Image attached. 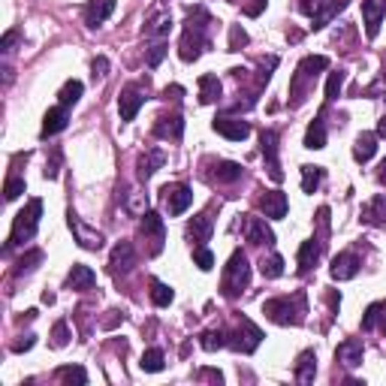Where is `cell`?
<instances>
[{"label": "cell", "mask_w": 386, "mask_h": 386, "mask_svg": "<svg viewBox=\"0 0 386 386\" xmlns=\"http://www.w3.org/2000/svg\"><path fill=\"white\" fill-rule=\"evenodd\" d=\"M208 24H211V15L202 6H193L190 13H187L185 33H181V43H178V58L185 61V63L196 61L199 54L211 45V40H208Z\"/></svg>", "instance_id": "cell-1"}, {"label": "cell", "mask_w": 386, "mask_h": 386, "mask_svg": "<svg viewBox=\"0 0 386 386\" xmlns=\"http://www.w3.org/2000/svg\"><path fill=\"white\" fill-rule=\"evenodd\" d=\"M263 314L278 326H302L308 314V296L305 293H293V296H278L263 302Z\"/></svg>", "instance_id": "cell-2"}, {"label": "cell", "mask_w": 386, "mask_h": 386, "mask_svg": "<svg viewBox=\"0 0 386 386\" xmlns=\"http://www.w3.org/2000/svg\"><path fill=\"white\" fill-rule=\"evenodd\" d=\"M326 67H329V58H326V54H308V58H302V63L296 67V72H293V79H290L293 103L299 106L302 100L311 94V88H314L320 70H326Z\"/></svg>", "instance_id": "cell-3"}, {"label": "cell", "mask_w": 386, "mask_h": 386, "mask_svg": "<svg viewBox=\"0 0 386 386\" xmlns=\"http://www.w3.org/2000/svg\"><path fill=\"white\" fill-rule=\"evenodd\" d=\"M40 217H43V199H31L13 220V233H9V242L3 247V254H9L13 247L24 245V242H31V238L36 236V226H40Z\"/></svg>", "instance_id": "cell-4"}, {"label": "cell", "mask_w": 386, "mask_h": 386, "mask_svg": "<svg viewBox=\"0 0 386 386\" xmlns=\"http://www.w3.org/2000/svg\"><path fill=\"white\" fill-rule=\"evenodd\" d=\"M247 284H251V265H247V256L245 251H233L229 256L226 269H224V284H220V293L229 299H236Z\"/></svg>", "instance_id": "cell-5"}, {"label": "cell", "mask_w": 386, "mask_h": 386, "mask_svg": "<svg viewBox=\"0 0 386 386\" xmlns=\"http://www.w3.org/2000/svg\"><path fill=\"white\" fill-rule=\"evenodd\" d=\"M260 341H263L260 326H254L247 317H242L238 329L226 332V347H233V350H238V353H254L256 347H260Z\"/></svg>", "instance_id": "cell-6"}, {"label": "cell", "mask_w": 386, "mask_h": 386, "mask_svg": "<svg viewBox=\"0 0 386 386\" xmlns=\"http://www.w3.org/2000/svg\"><path fill=\"white\" fill-rule=\"evenodd\" d=\"M145 100H148V79L136 82V85H127L121 94H118V112H121V121H133Z\"/></svg>", "instance_id": "cell-7"}, {"label": "cell", "mask_w": 386, "mask_h": 386, "mask_svg": "<svg viewBox=\"0 0 386 386\" xmlns=\"http://www.w3.org/2000/svg\"><path fill=\"white\" fill-rule=\"evenodd\" d=\"M142 238L148 242L151 238V256H157L163 251V238H167V226H163V217L157 215V211H145L142 215Z\"/></svg>", "instance_id": "cell-8"}, {"label": "cell", "mask_w": 386, "mask_h": 386, "mask_svg": "<svg viewBox=\"0 0 386 386\" xmlns=\"http://www.w3.org/2000/svg\"><path fill=\"white\" fill-rule=\"evenodd\" d=\"M211 127H215V133H220L229 142H242L251 136V124L242 121V118H233V115H217L215 121H211Z\"/></svg>", "instance_id": "cell-9"}, {"label": "cell", "mask_w": 386, "mask_h": 386, "mask_svg": "<svg viewBox=\"0 0 386 386\" xmlns=\"http://www.w3.org/2000/svg\"><path fill=\"white\" fill-rule=\"evenodd\" d=\"M67 224L72 229V236H76V242L85 247V251H100V247H103V233H97V229L85 226L76 211H70V215H67Z\"/></svg>", "instance_id": "cell-10"}, {"label": "cell", "mask_w": 386, "mask_h": 386, "mask_svg": "<svg viewBox=\"0 0 386 386\" xmlns=\"http://www.w3.org/2000/svg\"><path fill=\"white\" fill-rule=\"evenodd\" d=\"M260 145H263L265 169H269L272 181H284V172H281V160H278V133H275V130H263V133H260Z\"/></svg>", "instance_id": "cell-11"}, {"label": "cell", "mask_w": 386, "mask_h": 386, "mask_svg": "<svg viewBox=\"0 0 386 386\" xmlns=\"http://www.w3.org/2000/svg\"><path fill=\"white\" fill-rule=\"evenodd\" d=\"M163 193H167V211L172 217L185 215V211L190 208V202H193V190L187 185H167Z\"/></svg>", "instance_id": "cell-12"}, {"label": "cell", "mask_w": 386, "mask_h": 386, "mask_svg": "<svg viewBox=\"0 0 386 386\" xmlns=\"http://www.w3.org/2000/svg\"><path fill=\"white\" fill-rule=\"evenodd\" d=\"M115 0H88L85 3V24L91 31H97V27L106 24V18L115 13Z\"/></svg>", "instance_id": "cell-13"}, {"label": "cell", "mask_w": 386, "mask_h": 386, "mask_svg": "<svg viewBox=\"0 0 386 386\" xmlns=\"http://www.w3.org/2000/svg\"><path fill=\"white\" fill-rule=\"evenodd\" d=\"M360 265H362L360 256H356L353 251H344V254H338L335 260H332V269H329V275H332L335 281H350V278H356Z\"/></svg>", "instance_id": "cell-14"}, {"label": "cell", "mask_w": 386, "mask_h": 386, "mask_svg": "<svg viewBox=\"0 0 386 386\" xmlns=\"http://www.w3.org/2000/svg\"><path fill=\"white\" fill-rule=\"evenodd\" d=\"M67 124H70L67 106H52L49 112H45V118H43V130H40V136H43V139H49V136H58L61 130H67Z\"/></svg>", "instance_id": "cell-15"}, {"label": "cell", "mask_w": 386, "mask_h": 386, "mask_svg": "<svg viewBox=\"0 0 386 386\" xmlns=\"http://www.w3.org/2000/svg\"><path fill=\"white\" fill-rule=\"evenodd\" d=\"M154 136H160V139H169V142H181V136H185V121H181V115H160L157 124H154Z\"/></svg>", "instance_id": "cell-16"}, {"label": "cell", "mask_w": 386, "mask_h": 386, "mask_svg": "<svg viewBox=\"0 0 386 386\" xmlns=\"http://www.w3.org/2000/svg\"><path fill=\"white\" fill-rule=\"evenodd\" d=\"M383 13H386V0H362V18H365V33H369V40L378 36Z\"/></svg>", "instance_id": "cell-17"}, {"label": "cell", "mask_w": 386, "mask_h": 386, "mask_svg": "<svg viewBox=\"0 0 386 386\" xmlns=\"http://www.w3.org/2000/svg\"><path fill=\"white\" fill-rule=\"evenodd\" d=\"M211 233H215V220H211L208 211H202V215H196L187 224V238L193 242V247H199V245H206Z\"/></svg>", "instance_id": "cell-18"}, {"label": "cell", "mask_w": 386, "mask_h": 386, "mask_svg": "<svg viewBox=\"0 0 386 386\" xmlns=\"http://www.w3.org/2000/svg\"><path fill=\"white\" fill-rule=\"evenodd\" d=\"M362 356H365L362 338H347V341H341V344H338V350H335V360L344 362L347 369H356V365H362Z\"/></svg>", "instance_id": "cell-19"}, {"label": "cell", "mask_w": 386, "mask_h": 386, "mask_svg": "<svg viewBox=\"0 0 386 386\" xmlns=\"http://www.w3.org/2000/svg\"><path fill=\"white\" fill-rule=\"evenodd\" d=\"M163 163H167V154L160 148H148L145 154H139V160H136V176H139V181H148Z\"/></svg>", "instance_id": "cell-20"}, {"label": "cell", "mask_w": 386, "mask_h": 386, "mask_svg": "<svg viewBox=\"0 0 386 386\" xmlns=\"http://www.w3.org/2000/svg\"><path fill=\"white\" fill-rule=\"evenodd\" d=\"M245 238L251 245H265V247L275 245V233H272L269 226H265L263 217H247L245 220Z\"/></svg>", "instance_id": "cell-21"}, {"label": "cell", "mask_w": 386, "mask_h": 386, "mask_svg": "<svg viewBox=\"0 0 386 386\" xmlns=\"http://www.w3.org/2000/svg\"><path fill=\"white\" fill-rule=\"evenodd\" d=\"M287 193H281V190H269L265 196L260 199V211L265 217H272V220H281V217H287Z\"/></svg>", "instance_id": "cell-22"}, {"label": "cell", "mask_w": 386, "mask_h": 386, "mask_svg": "<svg viewBox=\"0 0 386 386\" xmlns=\"http://www.w3.org/2000/svg\"><path fill=\"white\" fill-rule=\"evenodd\" d=\"M323 247H326V242H320V238H308V242H302V247H299V272L314 269V265L320 263V256H323Z\"/></svg>", "instance_id": "cell-23"}, {"label": "cell", "mask_w": 386, "mask_h": 386, "mask_svg": "<svg viewBox=\"0 0 386 386\" xmlns=\"http://www.w3.org/2000/svg\"><path fill=\"white\" fill-rule=\"evenodd\" d=\"M97 284V275H94V269L91 265H82V263H76L70 269V275H67V290H91Z\"/></svg>", "instance_id": "cell-24"}, {"label": "cell", "mask_w": 386, "mask_h": 386, "mask_svg": "<svg viewBox=\"0 0 386 386\" xmlns=\"http://www.w3.org/2000/svg\"><path fill=\"white\" fill-rule=\"evenodd\" d=\"M109 265H112V272H130L136 265V251L130 242H118L112 247V260H109Z\"/></svg>", "instance_id": "cell-25"}, {"label": "cell", "mask_w": 386, "mask_h": 386, "mask_svg": "<svg viewBox=\"0 0 386 386\" xmlns=\"http://www.w3.org/2000/svg\"><path fill=\"white\" fill-rule=\"evenodd\" d=\"M169 31H172V15L169 13H154L148 22H145V36L148 40H167L169 36Z\"/></svg>", "instance_id": "cell-26"}, {"label": "cell", "mask_w": 386, "mask_h": 386, "mask_svg": "<svg viewBox=\"0 0 386 386\" xmlns=\"http://www.w3.org/2000/svg\"><path fill=\"white\" fill-rule=\"evenodd\" d=\"M362 224L369 226H383L386 224V196H374L362 206Z\"/></svg>", "instance_id": "cell-27"}, {"label": "cell", "mask_w": 386, "mask_h": 386, "mask_svg": "<svg viewBox=\"0 0 386 386\" xmlns=\"http://www.w3.org/2000/svg\"><path fill=\"white\" fill-rule=\"evenodd\" d=\"M305 148L311 151H320L326 148V121H323V112H320L314 121L308 124V133H305Z\"/></svg>", "instance_id": "cell-28"}, {"label": "cell", "mask_w": 386, "mask_h": 386, "mask_svg": "<svg viewBox=\"0 0 386 386\" xmlns=\"http://www.w3.org/2000/svg\"><path fill=\"white\" fill-rule=\"evenodd\" d=\"M378 151V133H360L356 136V145H353V157L360 163H369Z\"/></svg>", "instance_id": "cell-29"}, {"label": "cell", "mask_w": 386, "mask_h": 386, "mask_svg": "<svg viewBox=\"0 0 386 386\" xmlns=\"http://www.w3.org/2000/svg\"><path fill=\"white\" fill-rule=\"evenodd\" d=\"M347 6V0H329L326 6H320L314 15H311V27H314V31H320V27H326L329 22H332V18L341 13V9Z\"/></svg>", "instance_id": "cell-30"}, {"label": "cell", "mask_w": 386, "mask_h": 386, "mask_svg": "<svg viewBox=\"0 0 386 386\" xmlns=\"http://www.w3.org/2000/svg\"><path fill=\"white\" fill-rule=\"evenodd\" d=\"M314 374H317V356H314V350L299 353V360H296V380L299 383H314Z\"/></svg>", "instance_id": "cell-31"}, {"label": "cell", "mask_w": 386, "mask_h": 386, "mask_svg": "<svg viewBox=\"0 0 386 386\" xmlns=\"http://www.w3.org/2000/svg\"><path fill=\"white\" fill-rule=\"evenodd\" d=\"M220 94H224V85H220L217 76H202V79H199V103H202V106L217 103Z\"/></svg>", "instance_id": "cell-32"}, {"label": "cell", "mask_w": 386, "mask_h": 386, "mask_svg": "<svg viewBox=\"0 0 386 386\" xmlns=\"http://www.w3.org/2000/svg\"><path fill=\"white\" fill-rule=\"evenodd\" d=\"M242 176H245V169H242V163H236V160H220L215 167V178L220 185H233V181H238Z\"/></svg>", "instance_id": "cell-33"}, {"label": "cell", "mask_w": 386, "mask_h": 386, "mask_svg": "<svg viewBox=\"0 0 386 386\" xmlns=\"http://www.w3.org/2000/svg\"><path fill=\"white\" fill-rule=\"evenodd\" d=\"M139 369H142V371H148V374H157V371L167 369V356H163L160 347H151V350H145V353H142Z\"/></svg>", "instance_id": "cell-34"}, {"label": "cell", "mask_w": 386, "mask_h": 386, "mask_svg": "<svg viewBox=\"0 0 386 386\" xmlns=\"http://www.w3.org/2000/svg\"><path fill=\"white\" fill-rule=\"evenodd\" d=\"M54 378L63 380V383H76V386H85L88 383V371L82 365H63V369L54 371Z\"/></svg>", "instance_id": "cell-35"}, {"label": "cell", "mask_w": 386, "mask_h": 386, "mask_svg": "<svg viewBox=\"0 0 386 386\" xmlns=\"http://www.w3.org/2000/svg\"><path fill=\"white\" fill-rule=\"evenodd\" d=\"M323 178H326L323 167H302V190H305V193H314Z\"/></svg>", "instance_id": "cell-36"}, {"label": "cell", "mask_w": 386, "mask_h": 386, "mask_svg": "<svg viewBox=\"0 0 386 386\" xmlns=\"http://www.w3.org/2000/svg\"><path fill=\"white\" fill-rule=\"evenodd\" d=\"M199 344H202V350L215 353V350H220V347H226V332L224 329H208V332L199 335Z\"/></svg>", "instance_id": "cell-37"}, {"label": "cell", "mask_w": 386, "mask_h": 386, "mask_svg": "<svg viewBox=\"0 0 386 386\" xmlns=\"http://www.w3.org/2000/svg\"><path fill=\"white\" fill-rule=\"evenodd\" d=\"M82 91H85V85H82L79 79H70L67 85L61 88V94H58V97H61V106H67V109H70V106H76V103H79V97H82Z\"/></svg>", "instance_id": "cell-38"}, {"label": "cell", "mask_w": 386, "mask_h": 386, "mask_svg": "<svg viewBox=\"0 0 386 386\" xmlns=\"http://www.w3.org/2000/svg\"><path fill=\"white\" fill-rule=\"evenodd\" d=\"M43 260H45V254L40 251V247H33V251H27V254L22 256V260L15 263V269H13V272H15V275H27V272H33Z\"/></svg>", "instance_id": "cell-39"}, {"label": "cell", "mask_w": 386, "mask_h": 386, "mask_svg": "<svg viewBox=\"0 0 386 386\" xmlns=\"http://www.w3.org/2000/svg\"><path fill=\"white\" fill-rule=\"evenodd\" d=\"M172 299H176V293H172V287H167L163 281H151V302L157 308H167L172 305Z\"/></svg>", "instance_id": "cell-40"}, {"label": "cell", "mask_w": 386, "mask_h": 386, "mask_svg": "<svg viewBox=\"0 0 386 386\" xmlns=\"http://www.w3.org/2000/svg\"><path fill=\"white\" fill-rule=\"evenodd\" d=\"M260 272H263V278H269V281L281 278V275H284V256L281 254H272L269 260L260 263Z\"/></svg>", "instance_id": "cell-41"}, {"label": "cell", "mask_w": 386, "mask_h": 386, "mask_svg": "<svg viewBox=\"0 0 386 386\" xmlns=\"http://www.w3.org/2000/svg\"><path fill=\"white\" fill-rule=\"evenodd\" d=\"M344 79H347V72H344V70L329 72V82H326V100H338V97H341Z\"/></svg>", "instance_id": "cell-42"}, {"label": "cell", "mask_w": 386, "mask_h": 386, "mask_svg": "<svg viewBox=\"0 0 386 386\" xmlns=\"http://www.w3.org/2000/svg\"><path fill=\"white\" fill-rule=\"evenodd\" d=\"M163 54H167V40H157V43H151V45H148V52H145V63H148L151 70H154V67H160Z\"/></svg>", "instance_id": "cell-43"}, {"label": "cell", "mask_w": 386, "mask_h": 386, "mask_svg": "<svg viewBox=\"0 0 386 386\" xmlns=\"http://www.w3.org/2000/svg\"><path fill=\"white\" fill-rule=\"evenodd\" d=\"M193 263H196L202 272H211L215 269V254H211L206 245H199V247H193Z\"/></svg>", "instance_id": "cell-44"}, {"label": "cell", "mask_w": 386, "mask_h": 386, "mask_svg": "<svg viewBox=\"0 0 386 386\" xmlns=\"http://www.w3.org/2000/svg\"><path fill=\"white\" fill-rule=\"evenodd\" d=\"M52 344L58 347V350L70 344V326H67V320H58V323H54V329H52Z\"/></svg>", "instance_id": "cell-45"}, {"label": "cell", "mask_w": 386, "mask_h": 386, "mask_svg": "<svg viewBox=\"0 0 386 386\" xmlns=\"http://www.w3.org/2000/svg\"><path fill=\"white\" fill-rule=\"evenodd\" d=\"M242 45H247V33L242 24L229 27V52H242Z\"/></svg>", "instance_id": "cell-46"}, {"label": "cell", "mask_w": 386, "mask_h": 386, "mask_svg": "<svg viewBox=\"0 0 386 386\" xmlns=\"http://www.w3.org/2000/svg\"><path fill=\"white\" fill-rule=\"evenodd\" d=\"M383 308H386V302H374V305L365 311V317H362V329H365V332H371V329L378 326V317H380Z\"/></svg>", "instance_id": "cell-47"}, {"label": "cell", "mask_w": 386, "mask_h": 386, "mask_svg": "<svg viewBox=\"0 0 386 386\" xmlns=\"http://www.w3.org/2000/svg\"><path fill=\"white\" fill-rule=\"evenodd\" d=\"M3 193H6V199L9 202H13V199H18V196H22V193H24V178H9L6 181V187H3Z\"/></svg>", "instance_id": "cell-48"}, {"label": "cell", "mask_w": 386, "mask_h": 386, "mask_svg": "<svg viewBox=\"0 0 386 386\" xmlns=\"http://www.w3.org/2000/svg\"><path fill=\"white\" fill-rule=\"evenodd\" d=\"M18 40H22V33H18V31H6L3 40H0V52H13Z\"/></svg>", "instance_id": "cell-49"}, {"label": "cell", "mask_w": 386, "mask_h": 386, "mask_svg": "<svg viewBox=\"0 0 386 386\" xmlns=\"http://www.w3.org/2000/svg\"><path fill=\"white\" fill-rule=\"evenodd\" d=\"M58 167H61V151L58 148H54L52 151V163H45V178H58Z\"/></svg>", "instance_id": "cell-50"}, {"label": "cell", "mask_w": 386, "mask_h": 386, "mask_svg": "<svg viewBox=\"0 0 386 386\" xmlns=\"http://www.w3.org/2000/svg\"><path fill=\"white\" fill-rule=\"evenodd\" d=\"M91 70H94V79L97 76L103 79V76H109V61L103 58V54H100V58H94V63H91Z\"/></svg>", "instance_id": "cell-51"}, {"label": "cell", "mask_w": 386, "mask_h": 386, "mask_svg": "<svg viewBox=\"0 0 386 386\" xmlns=\"http://www.w3.org/2000/svg\"><path fill=\"white\" fill-rule=\"evenodd\" d=\"M33 344H36V335H24L22 341H15V344H13V353H24V350H31Z\"/></svg>", "instance_id": "cell-52"}, {"label": "cell", "mask_w": 386, "mask_h": 386, "mask_svg": "<svg viewBox=\"0 0 386 386\" xmlns=\"http://www.w3.org/2000/svg\"><path fill=\"white\" fill-rule=\"evenodd\" d=\"M320 6H323V0H302V13L305 15H314Z\"/></svg>", "instance_id": "cell-53"}, {"label": "cell", "mask_w": 386, "mask_h": 386, "mask_svg": "<svg viewBox=\"0 0 386 386\" xmlns=\"http://www.w3.org/2000/svg\"><path fill=\"white\" fill-rule=\"evenodd\" d=\"M199 378H208V380H217V383H220V380H224V374L215 371V369H202V371H199Z\"/></svg>", "instance_id": "cell-54"}, {"label": "cell", "mask_w": 386, "mask_h": 386, "mask_svg": "<svg viewBox=\"0 0 386 386\" xmlns=\"http://www.w3.org/2000/svg\"><path fill=\"white\" fill-rule=\"evenodd\" d=\"M181 94H185V88H178V85H172V88L163 91V97H167V100H169V97H172V100H178Z\"/></svg>", "instance_id": "cell-55"}, {"label": "cell", "mask_w": 386, "mask_h": 386, "mask_svg": "<svg viewBox=\"0 0 386 386\" xmlns=\"http://www.w3.org/2000/svg\"><path fill=\"white\" fill-rule=\"evenodd\" d=\"M378 181H380V185H386V160L380 163V172H378Z\"/></svg>", "instance_id": "cell-56"}, {"label": "cell", "mask_w": 386, "mask_h": 386, "mask_svg": "<svg viewBox=\"0 0 386 386\" xmlns=\"http://www.w3.org/2000/svg\"><path fill=\"white\" fill-rule=\"evenodd\" d=\"M378 136H386V115H383L380 121H378Z\"/></svg>", "instance_id": "cell-57"}, {"label": "cell", "mask_w": 386, "mask_h": 386, "mask_svg": "<svg viewBox=\"0 0 386 386\" xmlns=\"http://www.w3.org/2000/svg\"><path fill=\"white\" fill-rule=\"evenodd\" d=\"M263 6H265V0H256V6H254V18L263 13Z\"/></svg>", "instance_id": "cell-58"}, {"label": "cell", "mask_w": 386, "mask_h": 386, "mask_svg": "<svg viewBox=\"0 0 386 386\" xmlns=\"http://www.w3.org/2000/svg\"><path fill=\"white\" fill-rule=\"evenodd\" d=\"M380 329H383V335H386V314H383V326Z\"/></svg>", "instance_id": "cell-59"}]
</instances>
